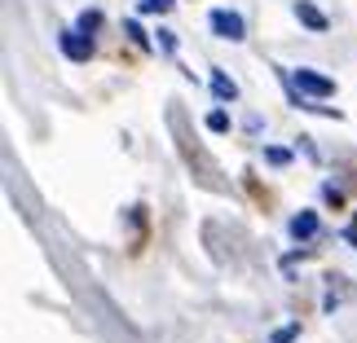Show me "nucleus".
<instances>
[{
  "label": "nucleus",
  "instance_id": "1",
  "mask_svg": "<svg viewBox=\"0 0 357 343\" xmlns=\"http://www.w3.org/2000/svg\"><path fill=\"white\" fill-rule=\"evenodd\" d=\"M291 84L300 88V97H335V79H326L318 71H309V66H296Z\"/></svg>",
  "mask_w": 357,
  "mask_h": 343
},
{
  "label": "nucleus",
  "instance_id": "2",
  "mask_svg": "<svg viewBox=\"0 0 357 343\" xmlns=\"http://www.w3.org/2000/svg\"><path fill=\"white\" fill-rule=\"evenodd\" d=\"M212 31L221 35V40H247V22H243V13H234V9H212Z\"/></svg>",
  "mask_w": 357,
  "mask_h": 343
},
{
  "label": "nucleus",
  "instance_id": "3",
  "mask_svg": "<svg viewBox=\"0 0 357 343\" xmlns=\"http://www.w3.org/2000/svg\"><path fill=\"white\" fill-rule=\"evenodd\" d=\"M58 49H62L71 62H89V58H93V35H84L79 26H71V31L58 35Z\"/></svg>",
  "mask_w": 357,
  "mask_h": 343
},
{
  "label": "nucleus",
  "instance_id": "4",
  "mask_svg": "<svg viewBox=\"0 0 357 343\" xmlns=\"http://www.w3.org/2000/svg\"><path fill=\"white\" fill-rule=\"evenodd\" d=\"M287 229H291V238H296V242H309L313 233H318V212H313V207L296 212V216H291V225H287Z\"/></svg>",
  "mask_w": 357,
  "mask_h": 343
},
{
  "label": "nucleus",
  "instance_id": "5",
  "mask_svg": "<svg viewBox=\"0 0 357 343\" xmlns=\"http://www.w3.org/2000/svg\"><path fill=\"white\" fill-rule=\"evenodd\" d=\"M296 18L305 22L309 31H318V35L326 31V26H331V22H326V13H322L318 5H309V0H296Z\"/></svg>",
  "mask_w": 357,
  "mask_h": 343
},
{
  "label": "nucleus",
  "instance_id": "6",
  "mask_svg": "<svg viewBox=\"0 0 357 343\" xmlns=\"http://www.w3.org/2000/svg\"><path fill=\"white\" fill-rule=\"evenodd\" d=\"M212 93H216L221 102H238V84H234L225 71H212Z\"/></svg>",
  "mask_w": 357,
  "mask_h": 343
},
{
  "label": "nucleus",
  "instance_id": "7",
  "mask_svg": "<svg viewBox=\"0 0 357 343\" xmlns=\"http://www.w3.org/2000/svg\"><path fill=\"white\" fill-rule=\"evenodd\" d=\"M208 128H212V132H229V128H234V119H229V111H221V106H216V111H208Z\"/></svg>",
  "mask_w": 357,
  "mask_h": 343
},
{
  "label": "nucleus",
  "instance_id": "8",
  "mask_svg": "<svg viewBox=\"0 0 357 343\" xmlns=\"http://www.w3.org/2000/svg\"><path fill=\"white\" fill-rule=\"evenodd\" d=\"M296 339H300V321H287L269 335V343H296Z\"/></svg>",
  "mask_w": 357,
  "mask_h": 343
},
{
  "label": "nucleus",
  "instance_id": "9",
  "mask_svg": "<svg viewBox=\"0 0 357 343\" xmlns=\"http://www.w3.org/2000/svg\"><path fill=\"white\" fill-rule=\"evenodd\" d=\"M79 31H84V35H93V31H98V26H102V13L98 9H84V13H79Z\"/></svg>",
  "mask_w": 357,
  "mask_h": 343
},
{
  "label": "nucleus",
  "instance_id": "10",
  "mask_svg": "<svg viewBox=\"0 0 357 343\" xmlns=\"http://www.w3.org/2000/svg\"><path fill=\"white\" fill-rule=\"evenodd\" d=\"M265 163H273V168H287V163H291V150H282V145H265Z\"/></svg>",
  "mask_w": 357,
  "mask_h": 343
},
{
  "label": "nucleus",
  "instance_id": "11",
  "mask_svg": "<svg viewBox=\"0 0 357 343\" xmlns=\"http://www.w3.org/2000/svg\"><path fill=\"white\" fill-rule=\"evenodd\" d=\"M176 0H142V13H172Z\"/></svg>",
  "mask_w": 357,
  "mask_h": 343
},
{
  "label": "nucleus",
  "instance_id": "12",
  "mask_svg": "<svg viewBox=\"0 0 357 343\" xmlns=\"http://www.w3.org/2000/svg\"><path fill=\"white\" fill-rule=\"evenodd\" d=\"M123 31H128V40H132V45H150V40H146V31H142V22H123Z\"/></svg>",
  "mask_w": 357,
  "mask_h": 343
},
{
  "label": "nucleus",
  "instance_id": "13",
  "mask_svg": "<svg viewBox=\"0 0 357 343\" xmlns=\"http://www.w3.org/2000/svg\"><path fill=\"white\" fill-rule=\"evenodd\" d=\"M322 198H326V202H335V207L344 202V198H340V189H335V185H322Z\"/></svg>",
  "mask_w": 357,
  "mask_h": 343
},
{
  "label": "nucleus",
  "instance_id": "14",
  "mask_svg": "<svg viewBox=\"0 0 357 343\" xmlns=\"http://www.w3.org/2000/svg\"><path fill=\"white\" fill-rule=\"evenodd\" d=\"M344 238H349V242H353V246H357V225H353V229H349V233H344Z\"/></svg>",
  "mask_w": 357,
  "mask_h": 343
}]
</instances>
